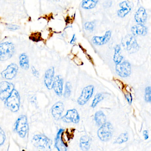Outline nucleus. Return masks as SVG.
Wrapping results in <instances>:
<instances>
[{
  "label": "nucleus",
  "instance_id": "20e7f679",
  "mask_svg": "<svg viewBox=\"0 0 151 151\" xmlns=\"http://www.w3.org/2000/svg\"><path fill=\"white\" fill-rule=\"evenodd\" d=\"M15 52V47L11 42H3L0 44V61H4L10 59Z\"/></svg>",
  "mask_w": 151,
  "mask_h": 151
},
{
  "label": "nucleus",
  "instance_id": "a211bd4d",
  "mask_svg": "<svg viewBox=\"0 0 151 151\" xmlns=\"http://www.w3.org/2000/svg\"><path fill=\"white\" fill-rule=\"evenodd\" d=\"M136 21L139 24H142L146 21L147 14L144 8L141 7L137 12L135 17Z\"/></svg>",
  "mask_w": 151,
  "mask_h": 151
},
{
  "label": "nucleus",
  "instance_id": "2f4dec72",
  "mask_svg": "<svg viewBox=\"0 0 151 151\" xmlns=\"http://www.w3.org/2000/svg\"><path fill=\"white\" fill-rule=\"evenodd\" d=\"M125 97H126V99L127 100L129 104H132V101H133V97L130 93H127L125 94Z\"/></svg>",
  "mask_w": 151,
  "mask_h": 151
},
{
  "label": "nucleus",
  "instance_id": "c756f323",
  "mask_svg": "<svg viewBox=\"0 0 151 151\" xmlns=\"http://www.w3.org/2000/svg\"><path fill=\"white\" fill-rule=\"evenodd\" d=\"M5 140V135L3 129L0 127V146L3 144Z\"/></svg>",
  "mask_w": 151,
  "mask_h": 151
},
{
  "label": "nucleus",
  "instance_id": "7c9ffc66",
  "mask_svg": "<svg viewBox=\"0 0 151 151\" xmlns=\"http://www.w3.org/2000/svg\"><path fill=\"white\" fill-rule=\"evenodd\" d=\"M6 28L8 30H12V31H15V30H18L19 29L20 27L17 25L11 24H9L6 26Z\"/></svg>",
  "mask_w": 151,
  "mask_h": 151
},
{
  "label": "nucleus",
  "instance_id": "393cba45",
  "mask_svg": "<svg viewBox=\"0 0 151 151\" xmlns=\"http://www.w3.org/2000/svg\"><path fill=\"white\" fill-rule=\"evenodd\" d=\"M103 95L102 93H98L95 96L92 101V104L91 105V107L94 108L97 106V105L104 99Z\"/></svg>",
  "mask_w": 151,
  "mask_h": 151
},
{
  "label": "nucleus",
  "instance_id": "f704fd0d",
  "mask_svg": "<svg viewBox=\"0 0 151 151\" xmlns=\"http://www.w3.org/2000/svg\"><path fill=\"white\" fill-rule=\"evenodd\" d=\"M75 40H76V37H75V34H74L72 38L71 42H70V43H71V44H73L74 42H75Z\"/></svg>",
  "mask_w": 151,
  "mask_h": 151
},
{
  "label": "nucleus",
  "instance_id": "dca6fc26",
  "mask_svg": "<svg viewBox=\"0 0 151 151\" xmlns=\"http://www.w3.org/2000/svg\"><path fill=\"white\" fill-rule=\"evenodd\" d=\"M64 129H61L57 134L55 139V147L58 151H66V147L62 139V135Z\"/></svg>",
  "mask_w": 151,
  "mask_h": 151
},
{
  "label": "nucleus",
  "instance_id": "f3484780",
  "mask_svg": "<svg viewBox=\"0 0 151 151\" xmlns=\"http://www.w3.org/2000/svg\"><path fill=\"white\" fill-rule=\"evenodd\" d=\"M131 32L134 36L145 35L147 34L148 29L143 25L138 24L137 25L134 26L132 27Z\"/></svg>",
  "mask_w": 151,
  "mask_h": 151
},
{
  "label": "nucleus",
  "instance_id": "4468645a",
  "mask_svg": "<svg viewBox=\"0 0 151 151\" xmlns=\"http://www.w3.org/2000/svg\"><path fill=\"white\" fill-rule=\"evenodd\" d=\"M111 36V32L108 31L103 36H94L92 40L93 44L98 46L104 45L108 42Z\"/></svg>",
  "mask_w": 151,
  "mask_h": 151
},
{
  "label": "nucleus",
  "instance_id": "6e6552de",
  "mask_svg": "<svg viewBox=\"0 0 151 151\" xmlns=\"http://www.w3.org/2000/svg\"><path fill=\"white\" fill-rule=\"evenodd\" d=\"M115 70L118 75L121 77H128L131 73V65L127 61H125L116 65Z\"/></svg>",
  "mask_w": 151,
  "mask_h": 151
},
{
  "label": "nucleus",
  "instance_id": "ddd939ff",
  "mask_svg": "<svg viewBox=\"0 0 151 151\" xmlns=\"http://www.w3.org/2000/svg\"><path fill=\"white\" fill-rule=\"evenodd\" d=\"M64 110V106L63 102L59 101L56 103L51 108V114L54 119L56 120L59 119Z\"/></svg>",
  "mask_w": 151,
  "mask_h": 151
},
{
  "label": "nucleus",
  "instance_id": "cd10ccee",
  "mask_svg": "<svg viewBox=\"0 0 151 151\" xmlns=\"http://www.w3.org/2000/svg\"><path fill=\"white\" fill-rule=\"evenodd\" d=\"M144 98L146 102L150 103L151 102V88L150 86L147 87L145 88Z\"/></svg>",
  "mask_w": 151,
  "mask_h": 151
},
{
  "label": "nucleus",
  "instance_id": "2eb2a0df",
  "mask_svg": "<svg viewBox=\"0 0 151 151\" xmlns=\"http://www.w3.org/2000/svg\"><path fill=\"white\" fill-rule=\"evenodd\" d=\"M63 84L64 80L62 76L60 75L56 76L54 79L52 88L59 96H61L63 94Z\"/></svg>",
  "mask_w": 151,
  "mask_h": 151
},
{
  "label": "nucleus",
  "instance_id": "bb28decb",
  "mask_svg": "<svg viewBox=\"0 0 151 151\" xmlns=\"http://www.w3.org/2000/svg\"><path fill=\"white\" fill-rule=\"evenodd\" d=\"M72 91V85L69 82H67L66 83L65 87L64 93V97L65 98H68L70 97Z\"/></svg>",
  "mask_w": 151,
  "mask_h": 151
},
{
  "label": "nucleus",
  "instance_id": "b1692460",
  "mask_svg": "<svg viewBox=\"0 0 151 151\" xmlns=\"http://www.w3.org/2000/svg\"><path fill=\"white\" fill-rule=\"evenodd\" d=\"M98 0H83L82 4V8L87 9H93L95 7Z\"/></svg>",
  "mask_w": 151,
  "mask_h": 151
},
{
  "label": "nucleus",
  "instance_id": "4be33fe9",
  "mask_svg": "<svg viewBox=\"0 0 151 151\" xmlns=\"http://www.w3.org/2000/svg\"><path fill=\"white\" fill-rule=\"evenodd\" d=\"M20 65L23 70H27L29 69V59L28 57L25 53L21 54L19 56Z\"/></svg>",
  "mask_w": 151,
  "mask_h": 151
},
{
  "label": "nucleus",
  "instance_id": "f03ea898",
  "mask_svg": "<svg viewBox=\"0 0 151 151\" xmlns=\"http://www.w3.org/2000/svg\"><path fill=\"white\" fill-rule=\"evenodd\" d=\"M20 104V98L19 93L16 90L14 89L5 99V106L12 112H16L19 109Z\"/></svg>",
  "mask_w": 151,
  "mask_h": 151
},
{
  "label": "nucleus",
  "instance_id": "473e14b6",
  "mask_svg": "<svg viewBox=\"0 0 151 151\" xmlns=\"http://www.w3.org/2000/svg\"><path fill=\"white\" fill-rule=\"evenodd\" d=\"M32 73H33V75L35 77H39L40 74H39V72L37 70H36V69H35L34 66H32Z\"/></svg>",
  "mask_w": 151,
  "mask_h": 151
},
{
  "label": "nucleus",
  "instance_id": "72a5a7b5",
  "mask_svg": "<svg viewBox=\"0 0 151 151\" xmlns=\"http://www.w3.org/2000/svg\"><path fill=\"white\" fill-rule=\"evenodd\" d=\"M144 136V137L145 140H147L149 138V134H148V131L147 130H144L143 132Z\"/></svg>",
  "mask_w": 151,
  "mask_h": 151
},
{
  "label": "nucleus",
  "instance_id": "423d86ee",
  "mask_svg": "<svg viewBox=\"0 0 151 151\" xmlns=\"http://www.w3.org/2000/svg\"><path fill=\"white\" fill-rule=\"evenodd\" d=\"M15 130L20 136L24 137L28 130V125L27 118L25 115H20L15 124Z\"/></svg>",
  "mask_w": 151,
  "mask_h": 151
},
{
  "label": "nucleus",
  "instance_id": "f8f14e48",
  "mask_svg": "<svg viewBox=\"0 0 151 151\" xmlns=\"http://www.w3.org/2000/svg\"><path fill=\"white\" fill-rule=\"evenodd\" d=\"M55 69L54 67H51L48 69L44 75V82L46 87L51 90L53 87L54 81Z\"/></svg>",
  "mask_w": 151,
  "mask_h": 151
},
{
  "label": "nucleus",
  "instance_id": "7ed1b4c3",
  "mask_svg": "<svg viewBox=\"0 0 151 151\" xmlns=\"http://www.w3.org/2000/svg\"><path fill=\"white\" fill-rule=\"evenodd\" d=\"M122 46L129 53L133 54L138 51L139 46L135 37L133 35H128L122 39Z\"/></svg>",
  "mask_w": 151,
  "mask_h": 151
},
{
  "label": "nucleus",
  "instance_id": "9b49d317",
  "mask_svg": "<svg viewBox=\"0 0 151 151\" xmlns=\"http://www.w3.org/2000/svg\"><path fill=\"white\" fill-rule=\"evenodd\" d=\"M18 70L17 65L15 63L9 65L1 73L2 77L6 80H12L17 75Z\"/></svg>",
  "mask_w": 151,
  "mask_h": 151
},
{
  "label": "nucleus",
  "instance_id": "5701e85b",
  "mask_svg": "<svg viewBox=\"0 0 151 151\" xmlns=\"http://www.w3.org/2000/svg\"><path fill=\"white\" fill-rule=\"evenodd\" d=\"M95 120L97 125L102 126L106 122V116L103 111H98L95 114Z\"/></svg>",
  "mask_w": 151,
  "mask_h": 151
},
{
  "label": "nucleus",
  "instance_id": "aec40b11",
  "mask_svg": "<svg viewBox=\"0 0 151 151\" xmlns=\"http://www.w3.org/2000/svg\"><path fill=\"white\" fill-rule=\"evenodd\" d=\"M120 6L121 9L118 11V16L120 17H124L130 11L131 8L128 4L126 1L121 2L120 4Z\"/></svg>",
  "mask_w": 151,
  "mask_h": 151
},
{
  "label": "nucleus",
  "instance_id": "f257e3e1",
  "mask_svg": "<svg viewBox=\"0 0 151 151\" xmlns=\"http://www.w3.org/2000/svg\"><path fill=\"white\" fill-rule=\"evenodd\" d=\"M32 142L40 150L50 151L51 150L52 141L44 135H35L33 137Z\"/></svg>",
  "mask_w": 151,
  "mask_h": 151
},
{
  "label": "nucleus",
  "instance_id": "a878e982",
  "mask_svg": "<svg viewBox=\"0 0 151 151\" xmlns=\"http://www.w3.org/2000/svg\"><path fill=\"white\" fill-rule=\"evenodd\" d=\"M128 140V135L127 133H123L121 134L118 137L117 140L114 142V144H121L126 142Z\"/></svg>",
  "mask_w": 151,
  "mask_h": 151
},
{
  "label": "nucleus",
  "instance_id": "412c9836",
  "mask_svg": "<svg viewBox=\"0 0 151 151\" xmlns=\"http://www.w3.org/2000/svg\"><path fill=\"white\" fill-rule=\"evenodd\" d=\"M123 57L121 55V48L119 45H117L114 48L113 61L116 65L120 63L123 59Z\"/></svg>",
  "mask_w": 151,
  "mask_h": 151
},
{
  "label": "nucleus",
  "instance_id": "6ab92c4d",
  "mask_svg": "<svg viewBox=\"0 0 151 151\" xmlns=\"http://www.w3.org/2000/svg\"><path fill=\"white\" fill-rule=\"evenodd\" d=\"M91 144V139L87 135L83 136L80 139V147L83 151L89 150Z\"/></svg>",
  "mask_w": 151,
  "mask_h": 151
},
{
  "label": "nucleus",
  "instance_id": "39448f33",
  "mask_svg": "<svg viewBox=\"0 0 151 151\" xmlns=\"http://www.w3.org/2000/svg\"><path fill=\"white\" fill-rule=\"evenodd\" d=\"M113 132V127L111 124L105 122L98 131V136L101 141L107 142L111 138Z\"/></svg>",
  "mask_w": 151,
  "mask_h": 151
},
{
  "label": "nucleus",
  "instance_id": "9d476101",
  "mask_svg": "<svg viewBox=\"0 0 151 151\" xmlns=\"http://www.w3.org/2000/svg\"><path fill=\"white\" fill-rule=\"evenodd\" d=\"M64 122L66 123H72L77 124L80 120V116L77 110L75 109H71L67 111L66 114L62 118Z\"/></svg>",
  "mask_w": 151,
  "mask_h": 151
},
{
  "label": "nucleus",
  "instance_id": "1a4fd4ad",
  "mask_svg": "<svg viewBox=\"0 0 151 151\" xmlns=\"http://www.w3.org/2000/svg\"><path fill=\"white\" fill-rule=\"evenodd\" d=\"M14 89L12 83L7 81L0 83V99L5 100Z\"/></svg>",
  "mask_w": 151,
  "mask_h": 151
},
{
  "label": "nucleus",
  "instance_id": "0eeeda50",
  "mask_svg": "<svg viewBox=\"0 0 151 151\" xmlns=\"http://www.w3.org/2000/svg\"><path fill=\"white\" fill-rule=\"evenodd\" d=\"M94 90L95 87L93 85H88L84 88L77 100L78 104L81 106L85 105L92 97Z\"/></svg>",
  "mask_w": 151,
  "mask_h": 151
},
{
  "label": "nucleus",
  "instance_id": "c85d7f7f",
  "mask_svg": "<svg viewBox=\"0 0 151 151\" xmlns=\"http://www.w3.org/2000/svg\"><path fill=\"white\" fill-rule=\"evenodd\" d=\"M85 28L88 31H93L95 28V23L93 22H87L85 24Z\"/></svg>",
  "mask_w": 151,
  "mask_h": 151
}]
</instances>
